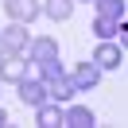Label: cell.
<instances>
[{
	"mask_svg": "<svg viewBox=\"0 0 128 128\" xmlns=\"http://www.w3.org/2000/svg\"><path fill=\"white\" fill-rule=\"evenodd\" d=\"M16 93H20V101L31 105V109H39V105L47 101V86H43V78H27V74L16 82Z\"/></svg>",
	"mask_w": 128,
	"mask_h": 128,
	"instance_id": "1",
	"label": "cell"
},
{
	"mask_svg": "<svg viewBox=\"0 0 128 128\" xmlns=\"http://www.w3.org/2000/svg\"><path fill=\"white\" fill-rule=\"evenodd\" d=\"M0 43H4V54H24L27 50V24H8L0 31Z\"/></svg>",
	"mask_w": 128,
	"mask_h": 128,
	"instance_id": "2",
	"label": "cell"
},
{
	"mask_svg": "<svg viewBox=\"0 0 128 128\" xmlns=\"http://www.w3.org/2000/svg\"><path fill=\"white\" fill-rule=\"evenodd\" d=\"M4 12L12 16V24H31L43 12V4L39 0H4Z\"/></svg>",
	"mask_w": 128,
	"mask_h": 128,
	"instance_id": "3",
	"label": "cell"
},
{
	"mask_svg": "<svg viewBox=\"0 0 128 128\" xmlns=\"http://www.w3.org/2000/svg\"><path fill=\"white\" fill-rule=\"evenodd\" d=\"M70 82H74V93H82V89H93L97 82H101V70H97V62L89 58V62H82L78 70L70 74Z\"/></svg>",
	"mask_w": 128,
	"mask_h": 128,
	"instance_id": "4",
	"label": "cell"
},
{
	"mask_svg": "<svg viewBox=\"0 0 128 128\" xmlns=\"http://www.w3.org/2000/svg\"><path fill=\"white\" fill-rule=\"evenodd\" d=\"M50 58H58V43L54 39H31L27 43V62L43 66V62H50Z\"/></svg>",
	"mask_w": 128,
	"mask_h": 128,
	"instance_id": "5",
	"label": "cell"
},
{
	"mask_svg": "<svg viewBox=\"0 0 128 128\" xmlns=\"http://www.w3.org/2000/svg\"><path fill=\"white\" fill-rule=\"evenodd\" d=\"M93 62H97V70H116V66L124 62V50H120L116 43H101V47L93 50Z\"/></svg>",
	"mask_w": 128,
	"mask_h": 128,
	"instance_id": "6",
	"label": "cell"
},
{
	"mask_svg": "<svg viewBox=\"0 0 128 128\" xmlns=\"http://www.w3.org/2000/svg\"><path fill=\"white\" fill-rule=\"evenodd\" d=\"M62 105H58V101H43L39 105V109H35V124H39V128H62Z\"/></svg>",
	"mask_w": 128,
	"mask_h": 128,
	"instance_id": "7",
	"label": "cell"
},
{
	"mask_svg": "<svg viewBox=\"0 0 128 128\" xmlns=\"http://www.w3.org/2000/svg\"><path fill=\"white\" fill-rule=\"evenodd\" d=\"M97 116L86 109V105H70V109L62 112V128H93Z\"/></svg>",
	"mask_w": 128,
	"mask_h": 128,
	"instance_id": "8",
	"label": "cell"
},
{
	"mask_svg": "<svg viewBox=\"0 0 128 128\" xmlns=\"http://www.w3.org/2000/svg\"><path fill=\"white\" fill-rule=\"evenodd\" d=\"M4 62H0V82H20L27 74V62H24V54H0Z\"/></svg>",
	"mask_w": 128,
	"mask_h": 128,
	"instance_id": "9",
	"label": "cell"
},
{
	"mask_svg": "<svg viewBox=\"0 0 128 128\" xmlns=\"http://www.w3.org/2000/svg\"><path fill=\"white\" fill-rule=\"evenodd\" d=\"M43 12H47L54 24H62V20L74 16V0H47V4H43Z\"/></svg>",
	"mask_w": 128,
	"mask_h": 128,
	"instance_id": "10",
	"label": "cell"
},
{
	"mask_svg": "<svg viewBox=\"0 0 128 128\" xmlns=\"http://www.w3.org/2000/svg\"><path fill=\"white\" fill-rule=\"evenodd\" d=\"M120 24H124V20H105V16H97V20H93V35H97L101 43H109V39H116Z\"/></svg>",
	"mask_w": 128,
	"mask_h": 128,
	"instance_id": "11",
	"label": "cell"
},
{
	"mask_svg": "<svg viewBox=\"0 0 128 128\" xmlns=\"http://www.w3.org/2000/svg\"><path fill=\"white\" fill-rule=\"evenodd\" d=\"M97 4V16L105 20H124V0H93Z\"/></svg>",
	"mask_w": 128,
	"mask_h": 128,
	"instance_id": "12",
	"label": "cell"
},
{
	"mask_svg": "<svg viewBox=\"0 0 128 128\" xmlns=\"http://www.w3.org/2000/svg\"><path fill=\"white\" fill-rule=\"evenodd\" d=\"M0 124H8V112H4V109H0Z\"/></svg>",
	"mask_w": 128,
	"mask_h": 128,
	"instance_id": "13",
	"label": "cell"
},
{
	"mask_svg": "<svg viewBox=\"0 0 128 128\" xmlns=\"http://www.w3.org/2000/svg\"><path fill=\"white\" fill-rule=\"evenodd\" d=\"M0 54H4V43H0Z\"/></svg>",
	"mask_w": 128,
	"mask_h": 128,
	"instance_id": "14",
	"label": "cell"
}]
</instances>
